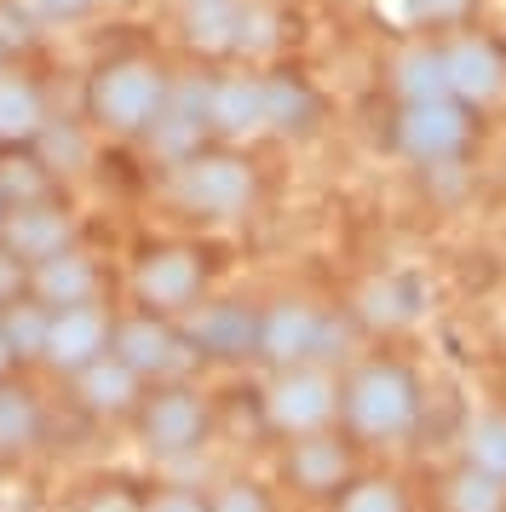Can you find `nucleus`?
Returning a JSON list of instances; mask_svg holds the SVG:
<instances>
[{"label": "nucleus", "mask_w": 506, "mask_h": 512, "mask_svg": "<svg viewBox=\"0 0 506 512\" xmlns=\"http://www.w3.org/2000/svg\"><path fill=\"white\" fill-rule=\"evenodd\" d=\"M46 328H52V305H41L35 294L29 300L18 294V300L0 311V334H6V346H12L18 363H41L46 357Z\"/></svg>", "instance_id": "6ab92c4d"}, {"label": "nucleus", "mask_w": 506, "mask_h": 512, "mask_svg": "<svg viewBox=\"0 0 506 512\" xmlns=\"http://www.w3.org/2000/svg\"><path fill=\"white\" fill-rule=\"evenodd\" d=\"M138 443L161 455V461H173V455H196L207 438V397L196 386H179V380H167L156 392H144L138 403Z\"/></svg>", "instance_id": "7ed1b4c3"}, {"label": "nucleus", "mask_w": 506, "mask_h": 512, "mask_svg": "<svg viewBox=\"0 0 506 512\" xmlns=\"http://www.w3.org/2000/svg\"><path fill=\"white\" fill-rule=\"evenodd\" d=\"M443 507L449 512H506V484L478 472V466H460L449 478V489H443Z\"/></svg>", "instance_id": "5701e85b"}, {"label": "nucleus", "mask_w": 506, "mask_h": 512, "mask_svg": "<svg viewBox=\"0 0 506 512\" xmlns=\"http://www.w3.org/2000/svg\"><path fill=\"white\" fill-rule=\"evenodd\" d=\"M202 282L207 271L196 248H150L133 271V294L156 317H184V311L202 305Z\"/></svg>", "instance_id": "39448f33"}, {"label": "nucleus", "mask_w": 506, "mask_h": 512, "mask_svg": "<svg viewBox=\"0 0 506 512\" xmlns=\"http://www.w3.org/2000/svg\"><path fill=\"white\" fill-rule=\"evenodd\" d=\"M0 64H6V41H0ZM0 75H6V70H0Z\"/></svg>", "instance_id": "4c0bfd02"}, {"label": "nucleus", "mask_w": 506, "mask_h": 512, "mask_svg": "<svg viewBox=\"0 0 506 512\" xmlns=\"http://www.w3.org/2000/svg\"><path fill=\"white\" fill-rule=\"evenodd\" d=\"M265 415H271V426L276 432H288V438L322 432L328 420L340 415V386H334L322 369H311V363L282 369L276 374V386H271V397H265Z\"/></svg>", "instance_id": "423d86ee"}, {"label": "nucleus", "mask_w": 506, "mask_h": 512, "mask_svg": "<svg viewBox=\"0 0 506 512\" xmlns=\"http://www.w3.org/2000/svg\"><path fill=\"white\" fill-rule=\"evenodd\" d=\"M75 397H81L87 415L127 420V415H138V403H144V380H138L121 357H98V363H87V369L75 374Z\"/></svg>", "instance_id": "ddd939ff"}, {"label": "nucleus", "mask_w": 506, "mask_h": 512, "mask_svg": "<svg viewBox=\"0 0 506 512\" xmlns=\"http://www.w3.org/2000/svg\"><path fill=\"white\" fill-rule=\"evenodd\" d=\"M265 121L276 127H311V98L294 81H265Z\"/></svg>", "instance_id": "cd10ccee"}, {"label": "nucleus", "mask_w": 506, "mask_h": 512, "mask_svg": "<svg viewBox=\"0 0 506 512\" xmlns=\"http://www.w3.org/2000/svg\"><path fill=\"white\" fill-rule=\"evenodd\" d=\"M443 87H449V75H443V52H414V58H403V93H409L414 104H432Z\"/></svg>", "instance_id": "a878e982"}, {"label": "nucleus", "mask_w": 506, "mask_h": 512, "mask_svg": "<svg viewBox=\"0 0 506 512\" xmlns=\"http://www.w3.org/2000/svg\"><path fill=\"white\" fill-rule=\"evenodd\" d=\"M466 466H478V472L506 484V415H483L466 432Z\"/></svg>", "instance_id": "b1692460"}, {"label": "nucleus", "mask_w": 506, "mask_h": 512, "mask_svg": "<svg viewBox=\"0 0 506 512\" xmlns=\"http://www.w3.org/2000/svg\"><path fill=\"white\" fill-rule=\"evenodd\" d=\"M207 507L213 512H271V495L259 484H248V478H230V484H219L207 495Z\"/></svg>", "instance_id": "c85d7f7f"}, {"label": "nucleus", "mask_w": 506, "mask_h": 512, "mask_svg": "<svg viewBox=\"0 0 506 512\" xmlns=\"http://www.w3.org/2000/svg\"><path fill=\"white\" fill-rule=\"evenodd\" d=\"M236 24H242L236 0H184V35H190V47H230Z\"/></svg>", "instance_id": "4be33fe9"}, {"label": "nucleus", "mask_w": 506, "mask_h": 512, "mask_svg": "<svg viewBox=\"0 0 506 512\" xmlns=\"http://www.w3.org/2000/svg\"><path fill=\"white\" fill-rule=\"evenodd\" d=\"M29 294L41 305H87V300H98V265H92L87 254H52V259H41V265H29Z\"/></svg>", "instance_id": "dca6fc26"}, {"label": "nucleus", "mask_w": 506, "mask_h": 512, "mask_svg": "<svg viewBox=\"0 0 506 512\" xmlns=\"http://www.w3.org/2000/svg\"><path fill=\"white\" fill-rule=\"evenodd\" d=\"M110 357H121V363L138 374V380H156V386L179 380V374L196 363L190 340H184V334L167 323V317H156V311L115 317V328H110Z\"/></svg>", "instance_id": "20e7f679"}, {"label": "nucleus", "mask_w": 506, "mask_h": 512, "mask_svg": "<svg viewBox=\"0 0 506 512\" xmlns=\"http://www.w3.org/2000/svg\"><path fill=\"white\" fill-rule=\"evenodd\" d=\"M23 282H29V277H23V265H18L12 254H0V311H6V305L23 294Z\"/></svg>", "instance_id": "72a5a7b5"}, {"label": "nucleus", "mask_w": 506, "mask_h": 512, "mask_svg": "<svg viewBox=\"0 0 506 512\" xmlns=\"http://www.w3.org/2000/svg\"><path fill=\"white\" fill-rule=\"evenodd\" d=\"M6 213H12V202H6V190H0V219H6Z\"/></svg>", "instance_id": "e433bc0d"}, {"label": "nucleus", "mask_w": 506, "mask_h": 512, "mask_svg": "<svg viewBox=\"0 0 506 512\" xmlns=\"http://www.w3.org/2000/svg\"><path fill=\"white\" fill-rule=\"evenodd\" d=\"M12 363H18V357H12V346H6V334H0V380L12 374Z\"/></svg>", "instance_id": "c9c22d12"}, {"label": "nucleus", "mask_w": 506, "mask_h": 512, "mask_svg": "<svg viewBox=\"0 0 506 512\" xmlns=\"http://www.w3.org/2000/svg\"><path fill=\"white\" fill-rule=\"evenodd\" d=\"M69 236H75L69 208L41 196V202H23V208H12L0 219V254H12L18 265H41V259L64 254Z\"/></svg>", "instance_id": "9b49d317"}, {"label": "nucleus", "mask_w": 506, "mask_h": 512, "mask_svg": "<svg viewBox=\"0 0 506 512\" xmlns=\"http://www.w3.org/2000/svg\"><path fill=\"white\" fill-rule=\"evenodd\" d=\"M322 323L328 311L305 300H276L259 311V357L276 369H299V363H317L322 351Z\"/></svg>", "instance_id": "9d476101"}, {"label": "nucleus", "mask_w": 506, "mask_h": 512, "mask_svg": "<svg viewBox=\"0 0 506 512\" xmlns=\"http://www.w3.org/2000/svg\"><path fill=\"white\" fill-rule=\"evenodd\" d=\"M81 512H144V501H138L133 489L110 484V489H98V495H92V501H87Z\"/></svg>", "instance_id": "473e14b6"}, {"label": "nucleus", "mask_w": 506, "mask_h": 512, "mask_svg": "<svg viewBox=\"0 0 506 512\" xmlns=\"http://www.w3.org/2000/svg\"><path fill=\"white\" fill-rule=\"evenodd\" d=\"M340 415L345 426L368 443H391V438H409L414 420H420V386L403 363H363V369L345 374L340 386Z\"/></svg>", "instance_id": "f257e3e1"}, {"label": "nucleus", "mask_w": 506, "mask_h": 512, "mask_svg": "<svg viewBox=\"0 0 506 512\" xmlns=\"http://www.w3.org/2000/svg\"><path fill=\"white\" fill-rule=\"evenodd\" d=\"M253 121H265V81L230 75V81H213V87H207V127H219V133H248Z\"/></svg>", "instance_id": "f3484780"}, {"label": "nucleus", "mask_w": 506, "mask_h": 512, "mask_svg": "<svg viewBox=\"0 0 506 512\" xmlns=\"http://www.w3.org/2000/svg\"><path fill=\"white\" fill-rule=\"evenodd\" d=\"M173 196H179L190 213H207V219H236V213L253 202V173L236 156H190L173 179Z\"/></svg>", "instance_id": "0eeeda50"}, {"label": "nucleus", "mask_w": 506, "mask_h": 512, "mask_svg": "<svg viewBox=\"0 0 506 512\" xmlns=\"http://www.w3.org/2000/svg\"><path fill=\"white\" fill-rule=\"evenodd\" d=\"M29 6V18H41V24H64V18H81L92 0H23Z\"/></svg>", "instance_id": "2f4dec72"}, {"label": "nucleus", "mask_w": 506, "mask_h": 512, "mask_svg": "<svg viewBox=\"0 0 506 512\" xmlns=\"http://www.w3.org/2000/svg\"><path fill=\"white\" fill-rule=\"evenodd\" d=\"M167 87L173 81H167L161 64H150V58H115V64H104L92 75V87H87L92 121H104L115 133H144L161 116Z\"/></svg>", "instance_id": "f03ea898"}, {"label": "nucleus", "mask_w": 506, "mask_h": 512, "mask_svg": "<svg viewBox=\"0 0 506 512\" xmlns=\"http://www.w3.org/2000/svg\"><path fill=\"white\" fill-rule=\"evenodd\" d=\"M144 512H213V507H207V495H196V489L167 484V489H156V495L144 501Z\"/></svg>", "instance_id": "7c9ffc66"}, {"label": "nucleus", "mask_w": 506, "mask_h": 512, "mask_svg": "<svg viewBox=\"0 0 506 512\" xmlns=\"http://www.w3.org/2000/svg\"><path fill=\"white\" fill-rule=\"evenodd\" d=\"M466 0H420V12H437V18H455Z\"/></svg>", "instance_id": "f704fd0d"}, {"label": "nucleus", "mask_w": 506, "mask_h": 512, "mask_svg": "<svg viewBox=\"0 0 506 512\" xmlns=\"http://www.w3.org/2000/svg\"><path fill=\"white\" fill-rule=\"evenodd\" d=\"M0 190H6V202L23 208V202H41L46 190H52V167L35 156V162H6L0 167Z\"/></svg>", "instance_id": "393cba45"}, {"label": "nucleus", "mask_w": 506, "mask_h": 512, "mask_svg": "<svg viewBox=\"0 0 506 512\" xmlns=\"http://www.w3.org/2000/svg\"><path fill=\"white\" fill-rule=\"evenodd\" d=\"M340 512H409V501H403V489L391 478H363V484L345 489Z\"/></svg>", "instance_id": "bb28decb"}, {"label": "nucleus", "mask_w": 506, "mask_h": 512, "mask_svg": "<svg viewBox=\"0 0 506 512\" xmlns=\"http://www.w3.org/2000/svg\"><path fill=\"white\" fill-rule=\"evenodd\" d=\"M443 75H449V87H460L466 98L501 93V64H495V52L483 47V41H455V47L443 52Z\"/></svg>", "instance_id": "aec40b11"}, {"label": "nucleus", "mask_w": 506, "mask_h": 512, "mask_svg": "<svg viewBox=\"0 0 506 512\" xmlns=\"http://www.w3.org/2000/svg\"><path fill=\"white\" fill-rule=\"evenodd\" d=\"M46 438V409H41V392L23 386V380H0V466L35 455Z\"/></svg>", "instance_id": "4468645a"}, {"label": "nucleus", "mask_w": 506, "mask_h": 512, "mask_svg": "<svg viewBox=\"0 0 506 512\" xmlns=\"http://www.w3.org/2000/svg\"><path fill=\"white\" fill-rule=\"evenodd\" d=\"M46 127V104H41V87L23 81V75H0V139H35Z\"/></svg>", "instance_id": "412c9836"}, {"label": "nucleus", "mask_w": 506, "mask_h": 512, "mask_svg": "<svg viewBox=\"0 0 506 512\" xmlns=\"http://www.w3.org/2000/svg\"><path fill=\"white\" fill-rule=\"evenodd\" d=\"M110 328H115V317L98 300L58 305V311H52V328H46V357L41 363L46 369H58L64 380H75L87 363L110 357Z\"/></svg>", "instance_id": "6e6552de"}, {"label": "nucleus", "mask_w": 506, "mask_h": 512, "mask_svg": "<svg viewBox=\"0 0 506 512\" xmlns=\"http://www.w3.org/2000/svg\"><path fill=\"white\" fill-rule=\"evenodd\" d=\"M179 334L190 340L196 357H219V363H236V357H259V311L248 300H213L184 311Z\"/></svg>", "instance_id": "1a4fd4ad"}, {"label": "nucleus", "mask_w": 506, "mask_h": 512, "mask_svg": "<svg viewBox=\"0 0 506 512\" xmlns=\"http://www.w3.org/2000/svg\"><path fill=\"white\" fill-rule=\"evenodd\" d=\"M156 127V150L167 162H190L196 156V144L207 133V81H179V87H167V104H161V116L150 121Z\"/></svg>", "instance_id": "f8f14e48"}, {"label": "nucleus", "mask_w": 506, "mask_h": 512, "mask_svg": "<svg viewBox=\"0 0 506 512\" xmlns=\"http://www.w3.org/2000/svg\"><path fill=\"white\" fill-rule=\"evenodd\" d=\"M35 139H41V150H46V156H41L46 167H58V162H81V156H87V150H81V139H75V133H64V127H52V121H46Z\"/></svg>", "instance_id": "c756f323"}, {"label": "nucleus", "mask_w": 506, "mask_h": 512, "mask_svg": "<svg viewBox=\"0 0 506 512\" xmlns=\"http://www.w3.org/2000/svg\"><path fill=\"white\" fill-rule=\"evenodd\" d=\"M288 478H294L305 495H334L345 489V472H351V455H345L340 438H328V432H305V438L288 443Z\"/></svg>", "instance_id": "2eb2a0df"}, {"label": "nucleus", "mask_w": 506, "mask_h": 512, "mask_svg": "<svg viewBox=\"0 0 506 512\" xmlns=\"http://www.w3.org/2000/svg\"><path fill=\"white\" fill-rule=\"evenodd\" d=\"M466 139V116H460L455 104H414L409 121H403V144H409L414 156H449L455 144Z\"/></svg>", "instance_id": "a211bd4d"}]
</instances>
